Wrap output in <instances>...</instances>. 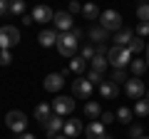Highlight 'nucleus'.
Instances as JSON below:
<instances>
[{
  "instance_id": "nucleus-8",
  "label": "nucleus",
  "mask_w": 149,
  "mask_h": 139,
  "mask_svg": "<svg viewBox=\"0 0 149 139\" xmlns=\"http://www.w3.org/2000/svg\"><path fill=\"white\" fill-rule=\"evenodd\" d=\"M55 27H57L60 32H72L74 30V20H72V15L70 13H65V10H60V13H55Z\"/></svg>"
},
{
  "instance_id": "nucleus-31",
  "label": "nucleus",
  "mask_w": 149,
  "mask_h": 139,
  "mask_svg": "<svg viewBox=\"0 0 149 139\" xmlns=\"http://www.w3.org/2000/svg\"><path fill=\"white\" fill-rule=\"evenodd\" d=\"M137 17H139V22H149V5H139Z\"/></svg>"
},
{
  "instance_id": "nucleus-44",
  "label": "nucleus",
  "mask_w": 149,
  "mask_h": 139,
  "mask_svg": "<svg viewBox=\"0 0 149 139\" xmlns=\"http://www.w3.org/2000/svg\"><path fill=\"white\" fill-rule=\"evenodd\" d=\"M102 139H114V137H109V134H104V137H102Z\"/></svg>"
},
{
  "instance_id": "nucleus-36",
  "label": "nucleus",
  "mask_w": 149,
  "mask_h": 139,
  "mask_svg": "<svg viewBox=\"0 0 149 139\" xmlns=\"http://www.w3.org/2000/svg\"><path fill=\"white\" fill-rule=\"evenodd\" d=\"M114 119H117V114H112V112H104V114L100 117V122H102V124H112Z\"/></svg>"
},
{
  "instance_id": "nucleus-33",
  "label": "nucleus",
  "mask_w": 149,
  "mask_h": 139,
  "mask_svg": "<svg viewBox=\"0 0 149 139\" xmlns=\"http://www.w3.org/2000/svg\"><path fill=\"white\" fill-rule=\"evenodd\" d=\"M95 47H92V45H85V47H82V55H80V57L82 60H95Z\"/></svg>"
},
{
  "instance_id": "nucleus-24",
  "label": "nucleus",
  "mask_w": 149,
  "mask_h": 139,
  "mask_svg": "<svg viewBox=\"0 0 149 139\" xmlns=\"http://www.w3.org/2000/svg\"><path fill=\"white\" fill-rule=\"evenodd\" d=\"M82 15H85L87 20H97L102 13H100V8H97V5H92V3H90V5H82Z\"/></svg>"
},
{
  "instance_id": "nucleus-4",
  "label": "nucleus",
  "mask_w": 149,
  "mask_h": 139,
  "mask_svg": "<svg viewBox=\"0 0 149 139\" xmlns=\"http://www.w3.org/2000/svg\"><path fill=\"white\" fill-rule=\"evenodd\" d=\"M100 27H104L107 32H112V30H122V15H119L117 10H104L100 15Z\"/></svg>"
},
{
  "instance_id": "nucleus-27",
  "label": "nucleus",
  "mask_w": 149,
  "mask_h": 139,
  "mask_svg": "<svg viewBox=\"0 0 149 139\" xmlns=\"http://www.w3.org/2000/svg\"><path fill=\"white\" fill-rule=\"evenodd\" d=\"M132 109H127V107H119L117 109V119H119V122H122V124H127V122H132Z\"/></svg>"
},
{
  "instance_id": "nucleus-45",
  "label": "nucleus",
  "mask_w": 149,
  "mask_h": 139,
  "mask_svg": "<svg viewBox=\"0 0 149 139\" xmlns=\"http://www.w3.org/2000/svg\"><path fill=\"white\" fill-rule=\"evenodd\" d=\"M139 139H149V137H147V134H144V137H139Z\"/></svg>"
},
{
  "instance_id": "nucleus-26",
  "label": "nucleus",
  "mask_w": 149,
  "mask_h": 139,
  "mask_svg": "<svg viewBox=\"0 0 149 139\" xmlns=\"http://www.w3.org/2000/svg\"><path fill=\"white\" fill-rule=\"evenodd\" d=\"M85 67H87V60H82V57H74L72 65H70V70H72V72H77V75H82V72H85Z\"/></svg>"
},
{
  "instance_id": "nucleus-37",
  "label": "nucleus",
  "mask_w": 149,
  "mask_h": 139,
  "mask_svg": "<svg viewBox=\"0 0 149 139\" xmlns=\"http://www.w3.org/2000/svg\"><path fill=\"white\" fill-rule=\"evenodd\" d=\"M67 13H70V15H74V13H82V5H80V3H70Z\"/></svg>"
},
{
  "instance_id": "nucleus-19",
  "label": "nucleus",
  "mask_w": 149,
  "mask_h": 139,
  "mask_svg": "<svg viewBox=\"0 0 149 139\" xmlns=\"http://www.w3.org/2000/svg\"><path fill=\"white\" fill-rule=\"evenodd\" d=\"M87 35H90V40H92V42H97V45H102L107 38H109V32H107L104 27H100V25H97V27H90Z\"/></svg>"
},
{
  "instance_id": "nucleus-7",
  "label": "nucleus",
  "mask_w": 149,
  "mask_h": 139,
  "mask_svg": "<svg viewBox=\"0 0 149 139\" xmlns=\"http://www.w3.org/2000/svg\"><path fill=\"white\" fill-rule=\"evenodd\" d=\"M92 95V85L87 77H80V80L72 82V97H77V99H90Z\"/></svg>"
},
{
  "instance_id": "nucleus-38",
  "label": "nucleus",
  "mask_w": 149,
  "mask_h": 139,
  "mask_svg": "<svg viewBox=\"0 0 149 139\" xmlns=\"http://www.w3.org/2000/svg\"><path fill=\"white\" fill-rule=\"evenodd\" d=\"M5 13H10V3H5V0H0V17L5 15Z\"/></svg>"
},
{
  "instance_id": "nucleus-13",
  "label": "nucleus",
  "mask_w": 149,
  "mask_h": 139,
  "mask_svg": "<svg viewBox=\"0 0 149 139\" xmlns=\"http://www.w3.org/2000/svg\"><path fill=\"white\" fill-rule=\"evenodd\" d=\"M82 122L80 119H65V137H70V139H74V137H80L82 134Z\"/></svg>"
},
{
  "instance_id": "nucleus-6",
  "label": "nucleus",
  "mask_w": 149,
  "mask_h": 139,
  "mask_svg": "<svg viewBox=\"0 0 149 139\" xmlns=\"http://www.w3.org/2000/svg\"><path fill=\"white\" fill-rule=\"evenodd\" d=\"M42 129H45V134L47 137H57L60 134V129H65V119L60 117V114H50L47 119H45V124H42Z\"/></svg>"
},
{
  "instance_id": "nucleus-35",
  "label": "nucleus",
  "mask_w": 149,
  "mask_h": 139,
  "mask_svg": "<svg viewBox=\"0 0 149 139\" xmlns=\"http://www.w3.org/2000/svg\"><path fill=\"white\" fill-rule=\"evenodd\" d=\"M137 32H139V38H147V35H149V22H139V25H137Z\"/></svg>"
},
{
  "instance_id": "nucleus-5",
  "label": "nucleus",
  "mask_w": 149,
  "mask_h": 139,
  "mask_svg": "<svg viewBox=\"0 0 149 139\" xmlns=\"http://www.w3.org/2000/svg\"><path fill=\"white\" fill-rule=\"evenodd\" d=\"M5 124L13 129V132H17V134H25L27 119H25V114H22V112L13 109V112H8V114H5Z\"/></svg>"
},
{
  "instance_id": "nucleus-40",
  "label": "nucleus",
  "mask_w": 149,
  "mask_h": 139,
  "mask_svg": "<svg viewBox=\"0 0 149 139\" xmlns=\"http://www.w3.org/2000/svg\"><path fill=\"white\" fill-rule=\"evenodd\" d=\"M32 22H35L32 15H22V25H32Z\"/></svg>"
},
{
  "instance_id": "nucleus-3",
  "label": "nucleus",
  "mask_w": 149,
  "mask_h": 139,
  "mask_svg": "<svg viewBox=\"0 0 149 139\" xmlns=\"http://www.w3.org/2000/svg\"><path fill=\"white\" fill-rule=\"evenodd\" d=\"M20 42V30L13 25H5L0 27V50H10Z\"/></svg>"
},
{
  "instance_id": "nucleus-2",
  "label": "nucleus",
  "mask_w": 149,
  "mask_h": 139,
  "mask_svg": "<svg viewBox=\"0 0 149 139\" xmlns=\"http://www.w3.org/2000/svg\"><path fill=\"white\" fill-rule=\"evenodd\" d=\"M77 45H80V40L74 38L72 32H60V38H57V52L62 55V57H72L74 50H77Z\"/></svg>"
},
{
  "instance_id": "nucleus-30",
  "label": "nucleus",
  "mask_w": 149,
  "mask_h": 139,
  "mask_svg": "<svg viewBox=\"0 0 149 139\" xmlns=\"http://www.w3.org/2000/svg\"><path fill=\"white\" fill-rule=\"evenodd\" d=\"M10 13L13 15H22V13H25V3H22V0H13L10 3Z\"/></svg>"
},
{
  "instance_id": "nucleus-42",
  "label": "nucleus",
  "mask_w": 149,
  "mask_h": 139,
  "mask_svg": "<svg viewBox=\"0 0 149 139\" xmlns=\"http://www.w3.org/2000/svg\"><path fill=\"white\" fill-rule=\"evenodd\" d=\"M147 70H149V45H147Z\"/></svg>"
},
{
  "instance_id": "nucleus-43",
  "label": "nucleus",
  "mask_w": 149,
  "mask_h": 139,
  "mask_svg": "<svg viewBox=\"0 0 149 139\" xmlns=\"http://www.w3.org/2000/svg\"><path fill=\"white\" fill-rule=\"evenodd\" d=\"M55 139H70V137H65V134H57V137H55Z\"/></svg>"
},
{
  "instance_id": "nucleus-12",
  "label": "nucleus",
  "mask_w": 149,
  "mask_h": 139,
  "mask_svg": "<svg viewBox=\"0 0 149 139\" xmlns=\"http://www.w3.org/2000/svg\"><path fill=\"white\" fill-rule=\"evenodd\" d=\"M32 20L45 25V22H52L55 20V13L50 10L47 5H35V8H32Z\"/></svg>"
},
{
  "instance_id": "nucleus-41",
  "label": "nucleus",
  "mask_w": 149,
  "mask_h": 139,
  "mask_svg": "<svg viewBox=\"0 0 149 139\" xmlns=\"http://www.w3.org/2000/svg\"><path fill=\"white\" fill-rule=\"evenodd\" d=\"M20 139H35V134H27L25 132V134H20Z\"/></svg>"
},
{
  "instance_id": "nucleus-18",
  "label": "nucleus",
  "mask_w": 149,
  "mask_h": 139,
  "mask_svg": "<svg viewBox=\"0 0 149 139\" xmlns=\"http://www.w3.org/2000/svg\"><path fill=\"white\" fill-rule=\"evenodd\" d=\"M134 114H137V117H149V92H144L142 99H137V104H134Z\"/></svg>"
},
{
  "instance_id": "nucleus-23",
  "label": "nucleus",
  "mask_w": 149,
  "mask_h": 139,
  "mask_svg": "<svg viewBox=\"0 0 149 139\" xmlns=\"http://www.w3.org/2000/svg\"><path fill=\"white\" fill-rule=\"evenodd\" d=\"M85 77L90 80V85H92V87H95V85H100V87H102V85L107 82V80H104V75H102V72H97V70H90Z\"/></svg>"
},
{
  "instance_id": "nucleus-22",
  "label": "nucleus",
  "mask_w": 149,
  "mask_h": 139,
  "mask_svg": "<svg viewBox=\"0 0 149 139\" xmlns=\"http://www.w3.org/2000/svg\"><path fill=\"white\" fill-rule=\"evenodd\" d=\"M109 82H114V85H127L129 82V77H127V70H114L112 72V77H109Z\"/></svg>"
},
{
  "instance_id": "nucleus-21",
  "label": "nucleus",
  "mask_w": 149,
  "mask_h": 139,
  "mask_svg": "<svg viewBox=\"0 0 149 139\" xmlns=\"http://www.w3.org/2000/svg\"><path fill=\"white\" fill-rule=\"evenodd\" d=\"M50 114H52V107H50V104H45V102L35 107V119H37L40 124H45V119H47Z\"/></svg>"
},
{
  "instance_id": "nucleus-10",
  "label": "nucleus",
  "mask_w": 149,
  "mask_h": 139,
  "mask_svg": "<svg viewBox=\"0 0 149 139\" xmlns=\"http://www.w3.org/2000/svg\"><path fill=\"white\" fill-rule=\"evenodd\" d=\"M42 87H45V92H60V90L65 87V77H62V72H50V75L45 77Z\"/></svg>"
},
{
  "instance_id": "nucleus-16",
  "label": "nucleus",
  "mask_w": 149,
  "mask_h": 139,
  "mask_svg": "<svg viewBox=\"0 0 149 139\" xmlns=\"http://www.w3.org/2000/svg\"><path fill=\"white\" fill-rule=\"evenodd\" d=\"M132 40H134V32L127 30V27H124V30H119L117 35H114V45H117V47H129V42H132Z\"/></svg>"
},
{
  "instance_id": "nucleus-9",
  "label": "nucleus",
  "mask_w": 149,
  "mask_h": 139,
  "mask_svg": "<svg viewBox=\"0 0 149 139\" xmlns=\"http://www.w3.org/2000/svg\"><path fill=\"white\" fill-rule=\"evenodd\" d=\"M52 109H55V114H60V117L70 114V112L74 109V97H55Z\"/></svg>"
},
{
  "instance_id": "nucleus-20",
  "label": "nucleus",
  "mask_w": 149,
  "mask_h": 139,
  "mask_svg": "<svg viewBox=\"0 0 149 139\" xmlns=\"http://www.w3.org/2000/svg\"><path fill=\"white\" fill-rule=\"evenodd\" d=\"M100 95H102V97H104V99H114V97H117V95H119V87H117V85H114V82H109V80H107V82H104V85H102V87H100Z\"/></svg>"
},
{
  "instance_id": "nucleus-11",
  "label": "nucleus",
  "mask_w": 149,
  "mask_h": 139,
  "mask_svg": "<svg viewBox=\"0 0 149 139\" xmlns=\"http://www.w3.org/2000/svg\"><path fill=\"white\" fill-rule=\"evenodd\" d=\"M124 92H127L129 99H142L144 97V82L139 80V77H134V80H129L127 85H124Z\"/></svg>"
},
{
  "instance_id": "nucleus-1",
  "label": "nucleus",
  "mask_w": 149,
  "mask_h": 139,
  "mask_svg": "<svg viewBox=\"0 0 149 139\" xmlns=\"http://www.w3.org/2000/svg\"><path fill=\"white\" fill-rule=\"evenodd\" d=\"M132 60L134 57H132V52H129L127 47H117V45H114V47L107 50V62L114 65V70H124Z\"/></svg>"
},
{
  "instance_id": "nucleus-39",
  "label": "nucleus",
  "mask_w": 149,
  "mask_h": 139,
  "mask_svg": "<svg viewBox=\"0 0 149 139\" xmlns=\"http://www.w3.org/2000/svg\"><path fill=\"white\" fill-rule=\"evenodd\" d=\"M72 35H74V38H77V40H82V38H85V32H82L80 27H74V30H72Z\"/></svg>"
},
{
  "instance_id": "nucleus-32",
  "label": "nucleus",
  "mask_w": 149,
  "mask_h": 139,
  "mask_svg": "<svg viewBox=\"0 0 149 139\" xmlns=\"http://www.w3.org/2000/svg\"><path fill=\"white\" fill-rule=\"evenodd\" d=\"M129 137H132V139L144 137V127H142V124H132V127H129Z\"/></svg>"
},
{
  "instance_id": "nucleus-15",
  "label": "nucleus",
  "mask_w": 149,
  "mask_h": 139,
  "mask_svg": "<svg viewBox=\"0 0 149 139\" xmlns=\"http://www.w3.org/2000/svg\"><path fill=\"white\" fill-rule=\"evenodd\" d=\"M57 32L55 30H42L40 32V35H37V42L42 45V47H52V45H57Z\"/></svg>"
},
{
  "instance_id": "nucleus-14",
  "label": "nucleus",
  "mask_w": 149,
  "mask_h": 139,
  "mask_svg": "<svg viewBox=\"0 0 149 139\" xmlns=\"http://www.w3.org/2000/svg\"><path fill=\"white\" fill-rule=\"evenodd\" d=\"M85 134H87V139H102L104 137V124L97 119V122H90L87 124V129H85Z\"/></svg>"
},
{
  "instance_id": "nucleus-25",
  "label": "nucleus",
  "mask_w": 149,
  "mask_h": 139,
  "mask_svg": "<svg viewBox=\"0 0 149 139\" xmlns=\"http://www.w3.org/2000/svg\"><path fill=\"white\" fill-rule=\"evenodd\" d=\"M129 70H132V72H134V75H144V70H147V60H132V62H129Z\"/></svg>"
},
{
  "instance_id": "nucleus-28",
  "label": "nucleus",
  "mask_w": 149,
  "mask_h": 139,
  "mask_svg": "<svg viewBox=\"0 0 149 139\" xmlns=\"http://www.w3.org/2000/svg\"><path fill=\"white\" fill-rule=\"evenodd\" d=\"M129 52H132V55H139V52H142V50H144V40L142 38H134L132 40V42H129Z\"/></svg>"
},
{
  "instance_id": "nucleus-29",
  "label": "nucleus",
  "mask_w": 149,
  "mask_h": 139,
  "mask_svg": "<svg viewBox=\"0 0 149 139\" xmlns=\"http://www.w3.org/2000/svg\"><path fill=\"white\" fill-rule=\"evenodd\" d=\"M104 67H107L104 55H95V60H92V70H97V72H104Z\"/></svg>"
},
{
  "instance_id": "nucleus-17",
  "label": "nucleus",
  "mask_w": 149,
  "mask_h": 139,
  "mask_svg": "<svg viewBox=\"0 0 149 139\" xmlns=\"http://www.w3.org/2000/svg\"><path fill=\"white\" fill-rule=\"evenodd\" d=\"M85 117L92 119V122H97V119L102 117V107H100V102H87L85 104Z\"/></svg>"
},
{
  "instance_id": "nucleus-34",
  "label": "nucleus",
  "mask_w": 149,
  "mask_h": 139,
  "mask_svg": "<svg viewBox=\"0 0 149 139\" xmlns=\"http://www.w3.org/2000/svg\"><path fill=\"white\" fill-rule=\"evenodd\" d=\"M13 62V55H10V50H0V65L5 67V65H10Z\"/></svg>"
}]
</instances>
